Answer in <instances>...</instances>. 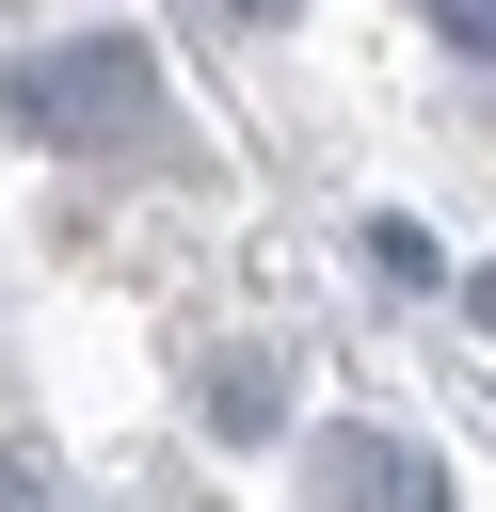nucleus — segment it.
<instances>
[{
    "label": "nucleus",
    "instance_id": "nucleus-1",
    "mask_svg": "<svg viewBox=\"0 0 496 512\" xmlns=\"http://www.w3.org/2000/svg\"><path fill=\"white\" fill-rule=\"evenodd\" d=\"M144 112H160V64H144L128 32H64V48L16 64V128H32V144H128Z\"/></svg>",
    "mask_w": 496,
    "mask_h": 512
},
{
    "label": "nucleus",
    "instance_id": "nucleus-2",
    "mask_svg": "<svg viewBox=\"0 0 496 512\" xmlns=\"http://www.w3.org/2000/svg\"><path fill=\"white\" fill-rule=\"evenodd\" d=\"M320 512H448V464L416 432H320Z\"/></svg>",
    "mask_w": 496,
    "mask_h": 512
},
{
    "label": "nucleus",
    "instance_id": "nucleus-3",
    "mask_svg": "<svg viewBox=\"0 0 496 512\" xmlns=\"http://www.w3.org/2000/svg\"><path fill=\"white\" fill-rule=\"evenodd\" d=\"M0 512H48V480H32V464H16V448H0Z\"/></svg>",
    "mask_w": 496,
    "mask_h": 512
},
{
    "label": "nucleus",
    "instance_id": "nucleus-4",
    "mask_svg": "<svg viewBox=\"0 0 496 512\" xmlns=\"http://www.w3.org/2000/svg\"><path fill=\"white\" fill-rule=\"evenodd\" d=\"M464 304H480V320H496V272H464Z\"/></svg>",
    "mask_w": 496,
    "mask_h": 512
},
{
    "label": "nucleus",
    "instance_id": "nucleus-5",
    "mask_svg": "<svg viewBox=\"0 0 496 512\" xmlns=\"http://www.w3.org/2000/svg\"><path fill=\"white\" fill-rule=\"evenodd\" d=\"M240 16H304V0H240Z\"/></svg>",
    "mask_w": 496,
    "mask_h": 512
},
{
    "label": "nucleus",
    "instance_id": "nucleus-6",
    "mask_svg": "<svg viewBox=\"0 0 496 512\" xmlns=\"http://www.w3.org/2000/svg\"><path fill=\"white\" fill-rule=\"evenodd\" d=\"M432 16H448V0H432Z\"/></svg>",
    "mask_w": 496,
    "mask_h": 512
}]
</instances>
